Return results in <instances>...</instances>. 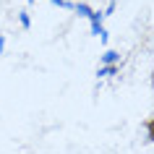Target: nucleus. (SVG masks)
<instances>
[{
    "instance_id": "obj_1",
    "label": "nucleus",
    "mask_w": 154,
    "mask_h": 154,
    "mask_svg": "<svg viewBox=\"0 0 154 154\" xmlns=\"http://www.w3.org/2000/svg\"><path fill=\"white\" fill-rule=\"evenodd\" d=\"M144 131H146V138L154 144V115L152 118H146V123H144Z\"/></svg>"
},
{
    "instance_id": "obj_2",
    "label": "nucleus",
    "mask_w": 154,
    "mask_h": 154,
    "mask_svg": "<svg viewBox=\"0 0 154 154\" xmlns=\"http://www.w3.org/2000/svg\"><path fill=\"white\" fill-rule=\"evenodd\" d=\"M112 60H118V52H107V55H105V63H112Z\"/></svg>"
},
{
    "instance_id": "obj_3",
    "label": "nucleus",
    "mask_w": 154,
    "mask_h": 154,
    "mask_svg": "<svg viewBox=\"0 0 154 154\" xmlns=\"http://www.w3.org/2000/svg\"><path fill=\"white\" fill-rule=\"evenodd\" d=\"M55 3H57V5H65V0H55Z\"/></svg>"
},
{
    "instance_id": "obj_4",
    "label": "nucleus",
    "mask_w": 154,
    "mask_h": 154,
    "mask_svg": "<svg viewBox=\"0 0 154 154\" xmlns=\"http://www.w3.org/2000/svg\"><path fill=\"white\" fill-rule=\"evenodd\" d=\"M152 89H154V71H152Z\"/></svg>"
}]
</instances>
